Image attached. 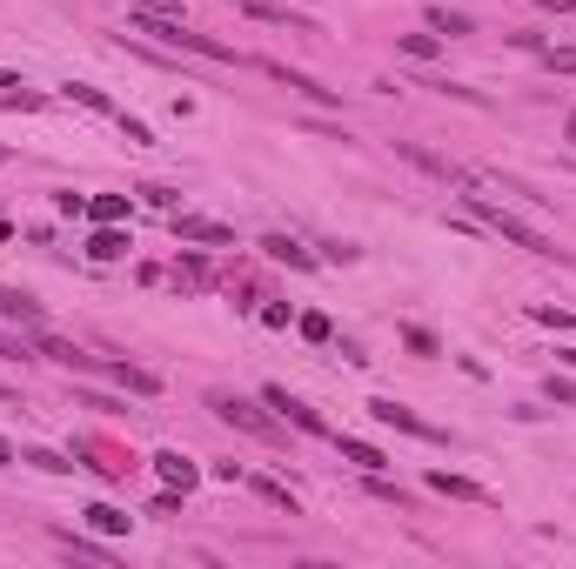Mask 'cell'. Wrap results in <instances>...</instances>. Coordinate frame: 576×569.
I'll return each instance as SVG.
<instances>
[{
	"label": "cell",
	"mask_w": 576,
	"mask_h": 569,
	"mask_svg": "<svg viewBox=\"0 0 576 569\" xmlns=\"http://www.w3.org/2000/svg\"><path fill=\"white\" fill-rule=\"evenodd\" d=\"M7 462H14V442H7V436H0V469H7Z\"/></svg>",
	"instance_id": "cell-30"
},
{
	"label": "cell",
	"mask_w": 576,
	"mask_h": 569,
	"mask_svg": "<svg viewBox=\"0 0 576 569\" xmlns=\"http://www.w3.org/2000/svg\"><path fill=\"white\" fill-rule=\"evenodd\" d=\"M67 101H81V108H94V114H108V94H101V88H88V81H67Z\"/></svg>",
	"instance_id": "cell-19"
},
{
	"label": "cell",
	"mask_w": 576,
	"mask_h": 569,
	"mask_svg": "<svg viewBox=\"0 0 576 569\" xmlns=\"http://www.w3.org/2000/svg\"><path fill=\"white\" fill-rule=\"evenodd\" d=\"M262 74H268V81H282L288 94H302V101H315V108H335V88H315L309 74H288L282 61H262Z\"/></svg>",
	"instance_id": "cell-6"
},
{
	"label": "cell",
	"mask_w": 576,
	"mask_h": 569,
	"mask_svg": "<svg viewBox=\"0 0 576 569\" xmlns=\"http://www.w3.org/2000/svg\"><path fill=\"white\" fill-rule=\"evenodd\" d=\"M114 382H121V389H134V395H161V375H148V369H128V362H114Z\"/></svg>",
	"instance_id": "cell-17"
},
{
	"label": "cell",
	"mask_w": 576,
	"mask_h": 569,
	"mask_svg": "<svg viewBox=\"0 0 576 569\" xmlns=\"http://www.w3.org/2000/svg\"><path fill=\"white\" fill-rule=\"evenodd\" d=\"M0 161H7V148H0Z\"/></svg>",
	"instance_id": "cell-34"
},
{
	"label": "cell",
	"mask_w": 576,
	"mask_h": 569,
	"mask_svg": "<svg viewBox=\"0 0 576 569\" xmlns=\"http://www.w3.org/2000/svg\"><path fill=\"white\" fill-rule=\"evenodd\" d=\"M550 67L556 74H576V47H550Z\"/></svg>",
	"instance_id": "cell-29"
},
{
	"label": "cell",
	"mask_w": 576,
	"mask_h": 569,
	"mask_svg": "<svg viewBox=\"0 0 576 569\" xmlns=\"http://www.w3.org/2000/svg\"><path fill=\"white\" fill-rule=\"evenodd\" d=\"M88 215L101 221V228H108V221H121V215H128V201H121V195H94V201H88Z\"/></svg>",
	"instance_id": "cell-20"
},
{
	"label": "cell",
	"mask_w": 576,
	"mask_h": 569,
	"mask_svg": "<svg viewBox=\"0 0 576 569\" xmlns=\"http://www.w3.org/2000/svg\"><path fill=\"white\" fill-rule=\"evenodd\" d=\"M563 362H570V369H576V349H563Z\"/></svg>",
	"instance_id": "cell-33"
},
{
	"label": "cell",
	"mask_w": 576,
	"mask_h": 569,
	"mask_svg": "<svg viewBox=\"0 0 576 569\" xmlns=\"http://www.w3.org/2000/svg\"><path fill=\"white\" fill-rule=\"evenodd\" d=\"M0 322H21V329H41V302L27 288H0Z\"/></svg>",
	"instance_id": "cell-9"
},
{
	"label": "cell",
	"mask_w": 576,
	"mask_h": 569,
	"mask_svg": "<svg viewBox=\"0 0 576 569\" xmlns=\"http://www.w3.org/2000/svg\"><path fill=\"white\" fill-rule=\"evenodd\" d=\"M369 416L376 422H389V429H402V436H422V442H443V429H429V422L409 409V402H396V395H376L369 402Z\"/></svg>",
	"instance_id": "cell-3"
},
{
	"label": "cell",
	"mask_w": 576,
	"mask_h": 569,
	"mask_svg": "<svg viewBox=\"0 0 576 569\" xmlns=\"http://www.w3.org/2000/svg\"><path fill=\"white\" fill-rule=\"evenodd\" d=\"M262 255H268V262H282V268H295V275H309V268H315V255H309V248H302L295 235H268V241H262Z\"/></svg>",
	"instance_id": "cell-8"
},
{
	"label": "cell",
	"mask_w": 576,
	"mask_h": 569,
	"mask_svg": "<svg viewBox=\"0 0 576 569\" xmlns=\"http://www.w3.org/2000/svg\"><path fill=\"white\" fill-rule=\"evenodd\" d=\"M34 355H47V362H61V369H74V375H94V369H101L88 349H74V342H61V335H47V329H41V342H34Z\"/></svg>",
	"instance_id": "cell-5"
},
{
	"label": "cell",
	"mask_w": 576,
	"mask_h": 569,
	"mask_svg": "<svg viewBox=\"0 0 576 569\" xmlns=\"http://www.w3.org/2000/svg\"><path fill=\"white\" fill-rule=\"evenodd\" d=\"M27 462H34V469H47V476H67V469H74V462L54 456V449H27Z\"/></svg>",
	"instance_id": "cell-22"
},
{
	"label": "cell",
	"mask_w": 576,
	"mask_h": 569,
	"mask_svg": "<svg viewBox=\"0 0 576 569\" xmlns=\"http://www.w3.org/2000/svg\"><path fill=\"white\" fill-rule=\"evenodd\" d=\"M463 201H469V215L483 221V228H496V235L510 241V248H523V255H536V262H570V255H563V248H556L550 235H536L530 221H516L510 208H503V201H489V195H483V181H476V175L463 181Z\"/></svg>",
	"instance_id": "cell-1"
},
{
	"label": "cell",
	"mask_w": 576,
	"mask_h": 569,
	"mask_svg": "<svg viewBox=\"0 0 576 569\" xmlns=\"http://www.w3.org/2000/svg\"><path fill=\"white\" fill-rule=\"evenodd\" d=\"M402 54H416V61H429V54H436V34H402Z\"/></svg>",
	"instance_id": "cell-24"
},
{
	"label": "cell",
	"mask_w": 576,
	"mask_h": 569,
	"mask_svg": "<svg viewBox=\"0 0 576 569\" xmlns=\"http://www.w3.org/2000/svg\"><path fill=\"white\" fill-rule=\"evenodd\" d=\"M248 489H255V496H262L268 509H282V516H302V509H295V496H288L282 482H268V476H248Z\"/></svg>",
	"instance_id": "cell-16"
},
{
	"label": "cell",
	"mask_w": 576,
	"mask_h": 569,
	"mask_svg": "<svg viewBox=\"0 0 576 569\" xmlns=\"http://www.w3.org/2000/svg\"><path fill=\"white\" fill-rule=\"evenodd\" d=\"M175 282H188V288H201V282H208V268H201V255H181V262H175Z\"/></svg>",
	"instance_id": "cell-23"
},
{
	"label": "cell",
	"mask_w": 576,
	"mask_h": 569,
	"mask_svg": "<svg viewBox=\"0 0 576 569\" xmlns=\"http://www.w3.org/2000/svg\"><path fill=\"white\" fill-rule=\"evenodd\" d=\"M429 27H436V34H469V14H449V7H429Z\"/></svg>",
	"instance_id": "cell-21"
},
{
	"label": "cell",
	"mask_w": 576,
	"mask_h": 569,
	"mask_svg": "<svg viewBox=\"0 0 576 569\" xmlns=\"http://www.w3.org/2000/svg\"><path fill=\"white\" fill-rule=\"evenodd\" d=\"M54 543H61L67 556H81V563H114V556H108V549H101V543H88V536H74V529H61Z\"/></svg>",
	"instance_id": "cell-18"
},
{
	"label": "cell",
	"mask_w": 576,
	"mask_h": 569,
	"mask_svg": "<svg viewBox=\"0 0 576 569\" xmlns=\"http://www.w3.org/2000/svg\"><path fill=\"white\" fill-rule=\"evenodd\" d=\"M141 195L155 201V208H168V215H175V188H161V181H148V188H141Z\"/></svg>",
	"instance_id": "cell-28"
},
{
	"label": "cell",
	"mask_w": 576,
	"mask_h": 569,
	"mask_svg": "<svg viewBox=\"0 0 576 569\" xmlns=\"http://www.w3.org/2000/svg\"><path fill=\"white\" fill-rule=\"evenodd\" d=\"M81 516H88V523H94V529H101V536H121V529H128V523H134L128 509H114V503H88V509H81Z\"/></svg>",
	"instance_id": "cell-14"
},
{
	"label": "cell",
	"mask_w": 576,
	"mask_h": 569,
	"mask_svg": "<svg viewBox=\"0 0 576 569\" xmlns=\"http://www.w3.org/2000/svg\"><path fill=\"white\" fill-rule=\"evenodd\" d=\"M262 402H268V409H275V416L288 422V429H302V436H329V422L315 416L309 402H295L288 389H262Z\"/></svg>",
	"instance_id": "cell-4"
},
{
	"label": "cell",
	"mask_w": 576,
	"mask_h": 569,
	"mask_svg": "<svg viewBox=\"0 0 576 569\" xmlns=\"http://www.w3.org/2000/svg\"><path fill=\"white\" fill-rule=\"evenodd\" d=\"M563 134H570V141H576V108H570V121H563Z\"/></svg>",
	"instance_id": "cell-32"
},
{
	"label": "cell",
	"mask_w": 576,
	"mask_h": 569,
	"mask_svg": "<svg viewBox=\"0 0 576 569\" xmlns=\"http://www.w3.org/2000/svg\"><path fill=\"white\" fill-rule=\"evenodd\" d=\"M536 322H550V329H570L576 315H570V308H550V302H543V308H536Z\"/></svg>",
	"instance_id": "cell-27"
},
{
	"label": "cell",
	"mask_w": 576,
	"mask_h": 569,
	"mask_svg": "<svg viewBox=\"0 0 576 569\" xmlns=\"http://www.w3.org/2000/svg\"><path fill=\"white\" fill-rule=\"evenodd\" d=\"M402 342H409L416 355H436V335H429V329H402Z\"/></svg>",
	"instance_id": "cell-26"
},
{
	"label": "cell",
	"mask_w": 576,
	"mask_h": 569,
	"mask_svg": "<svg viewBox=\"0 0 576 569\" xmlns=\"http://www.w3.org/2000/svg\"><path fill=\"white\" fill-rule=\"evenodd\" d=\"M248 21H268V27H288V34H315L302 14H288V7H268V0H248Z\"/></svg>",
	"instance_id": "cell-12"
},
{
	"label": "cell",
	"mask_w": 576,
	"mask_h": 569,
	"mask_svg": "<svg viewBox=\"0 0 576 569\" xmlns=\"http://www.w3.org/2000/svg\"><path fill=\"white\" fill-rule=\"evenodd\" d=\"M175 235L181 241H201V248H228V241H235L222 221H208V215H175Z\"/></svg>",
	"instance_id": "cell-7"
},
{
	"label": "cell",
	"mask_w": 576,
	"mask_h": 569,
	"mask_svg": "<svg viewBox=\"0 0 576 569\" xmlns=\"http://www.w3.org/2000/svg\"><path fill=\"white\" fill-rule=\"evenodd\" d=\"M208 409L228 422V429H242V436H255V442H282V416H268V402L255 409L248 395H228V389H215L208 395Z\"/></svg>",
	"instance_id": "cell-2"
},
{
	"label": "cell",
	"mask_w": 576,
	"mask_h": 569,
	"mask_svg": "<svg viewBox=\"0 0 576 569\" xmlns=\"http://www.w3.org/2000/svg\"><path fill=\"white\" fill-rule=\"evenodd\" d=\"M302 335H309V342H329V335H335L329 315H302Z\"/></svg>",
	"instance_id": "cell-25"
},
{
	"label": "cell",
	"mask_w": 576,
	"mask_h": 569,
	"mask_svg": "<svg viewBox=\"0 0 576 569\" xmlns=\"http://www.w3.org/2000/svg\"><path fill=\"white\" fill-rule=\"evenodd\" d=\"M155 469H161V482H168V489H181V496H188V489L201 482V469H195L188 456H181V449H161V456H155Z\"/></svg>",
	"instance_id": "cell-10"
},
{
	"label": "cell",
	"mask_w": 576,
	"mask_h": 569,
	"mask_svg": "<svg viewBox=\"0 0 576 569\" xmlns=\"http://www.w3.org/2000/svg\"><path fill=\"white\" fill-rule=\"evenodd\" d=\"M429 489H443V496H456V503H489L469 476H449V469H429Z\"/></svg>",
	"instance_id": "cell-13"
},
{
	"label": "cell",
	"mask_w": 576,
	"mask_h": 569,
	"mask_svg": "<svg viewBox=\"0 0 576 569\" xmlns=\"http://www.w3.org/2000/svg\"><path fill=\"white\" fill-rule=\"evenodd\" d=\"M543 7H556V14H570V7H576V0H543Z\"/></svg>",
	"instance_id": "cell-31"
},
{
	"label": "cell",
	"mask_w": 576,
	"mask_h": 569,
	"mask_svg": "<svg viewBox=\"0 0 576 569\" xmlns=\"http://www.w3.org/2000/svg\"><path fill=\"white\" fill-rule=\"evenodd\" d=\"M335 449H342L355 469H369V476H376V469H389V456H382L376 442H362V436H335Z\"/></svg>",
	"instance_id": "cell-11"
},
{
	"label": "cell",
	"mask_w": 576,
	"mask_h": 569,
	"mask_svg": "<svg viewBox=\"0 0 576 569\" xmlns=\"http://www.w3.org/2000/svg\"><path fill=\"white\" fill-rule=\"evenodd\" d=\"M88 255H94V262H121V255H128V235H121V228L108 221V228L88 241Z\"/></svg>",
	"instance_id": "cell-15"
}]
</instances>
